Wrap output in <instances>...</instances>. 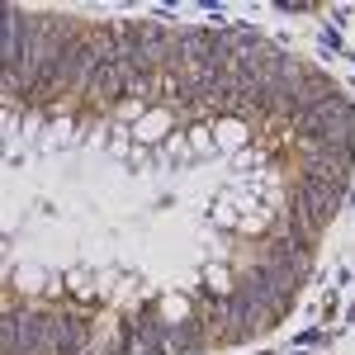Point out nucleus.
Masks as SVG:
<instances>
[{
	"mask_svg": "<svg viewBox=\"0 0 355 355\" xmlns=\"http://www.w3.org/2000/svg\"><path fill=\"white\" fill-rule=\"evenodd\" d=\"M128 76H133V71H128L123 62H105V67L90 76V85H85V100H95L100 110H110L114 100L128 95Z\"/></svg>",
	"mask_w": 355,
	"mask_h": 355,
	"instance_id": "f257e3e1",
	"label": "nucleus"
},
{
	"mask_svg": "<svg viewBox=\"0 0 355 355\" xmlns=\"http://www.w3.org/2000/svg\"><path fill=\"white\" fill-rule=\"evenodd\" d=\"M190 147H194V152H209V147H214V133H209V128L199 123V128L190 133Z\"/></svg>",
	"mask_w": 355,
	"mask_h": 355,
	"instance_id": "1a4fd4ad",
	"label": "nucleus"
},
{
	"mask_svg": "<svg viewBox=\"0 0 355 355\" xmlns=\"http://www.w3.org/2000/svg\"><path fill=\"white\" fill-rule=\"evenodd\" d=\"M171 157L185 162V157H190V142H185V137H171Z\"/></svg>",
	"mask_w": 355,
	"mask_h": 355,
	"instance_id": "9d476101",
	"label": "nucleus"
},
{
	"mask_svg": "<svg viewBox=\"0 0 355 355\" xmlns=\"http://www.w3.org/2000/svg\"><path fill=\"white\" fill-rule=\"evenodd\" d=\"M209 289H214L218 299H232V279H227V270H223V266H214V270H209Z\"/></svg>",
	"mask_w": 355,
	"mask_h": 355,
	"instance_id": "6e6552de",
	"label": "nucleus"
},
{
	"mask_svg": "<svg viewBox=\"0 0 355 355\" xmlns=\"http://www.w3.org/2000/svg\"><path fill=\"white\" fill-rule=\"evenodd\" d=\"M266 261H275L279 270H289L294 279H308V270H313V256H308V242H299V237H275V242H266Z\"/></svg>",
	"mask_w": 355,
	"mask_h": 355,
	"instance_id": "f03ea898",
	"label": "nucleus"
},
{
	"mask_svg": "<svg viewBox=\"0 0 355 355\" xmlns=\"http://www.w3.org/2000/svg\"><path fill=\"white\" fill-rule=\"evenodd\" d=\"M171 128H175V114L166 110V105H152V110L133 123V137L137 142H162V137H171Z\"/></svg>",
	"mask_w": 355,
	"mask_h": 355,
	"instance_id": "20e7f679",
	"label": "nucleus"
},
{
	"mask_svg": "<svg viewBox=\"0 0 355 355\" xmlns=\"http://www.w3.org/2000/svg\"><path fill=\"white\" fill-rule=\"evenodd\" d=\"M194 346H199V327H194L190 318L166 327V355H190Z\"/></svg>",
	"mask_w": 355,
	"mask_h": 355,
	"instance_id": "39448f33",
	"label": "nucleus"
},
{
	"mask_svg": "<svg viewBox=\"0 0 355 355\" xmlns=\"http://www.w3.org/2000/svg\"><path fill=\"white\" fill-rule=\"evenodd\" d=\"M214 128H218V133H214V142H223V147H242L246 137H251V123H246V119H237V114L218 119Z\"/></svg>",
	"mask_w": 355,
	"mask_h": 355,
	"instance_id": "423d86ee",
	"label": "nucleus"
},
{
	"mask_svg": "<svg viewBox=\"0 0 355 355\" xmlns=\"http://www.w3.org/2000/svg\"><path fill=\"white\" fill-rule=\"evenodd\" d=\"M53 346L62 355H81L85 351V318H76V313L53 318Z\"/></svg>",
	"mask_w": 355,
	"mask_h": 355,
	"instance_id": "7ed1b4c3",
	"label": "nucleus"
},
{
	"mask_svg": "<svg viewBox=\"0 0 355 355\" xmlns=\"http://www.w3.org/2000/svg\"><path fill=\"white\" fill-rule=\"evenodd\" d=\"M313 114H318L322 123H355V105L346 100V95H327Z\"/></svg>",
	"mask_w": 355,
	"mask_h": 355,
	"instance_id": "0eeeda50",
	"label": "nucleus"
}]
</instances>
